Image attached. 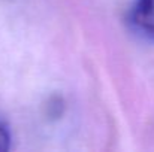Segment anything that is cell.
I'll return each instance as SVG.
<instances>
[{
  "label": "cell",
  "mask_w": 154,
  "mask_h": 152,
  "mask_svg": "<svg viewBox=\"0 0 154 152\" xmlns=\"http://www.w3.org/2000/svg\"><path fill=\"white\" fill-rule=\"evenodd\" d=\"M130 22L142 36L154 40V0H135Z\"/></svg>",
  "instance_id": "6da1fadb"
},
{
  "label": "cell",
  "mask_w": 154,
  "mask_h": 152,
  "mask_svg": "<svg viewBox=\"0 0 154 152\" xmlns=\"http://www.w3.org/2000/svg\"><path fill=\"white\" fill-rule=\"evenodd\" d=\"M12 143V134L9 130V125L5 119L0 118V152H6L11 149Z\"/></svg>",
  "instance_id": "7a4b0ae2"
}]
</instances>
